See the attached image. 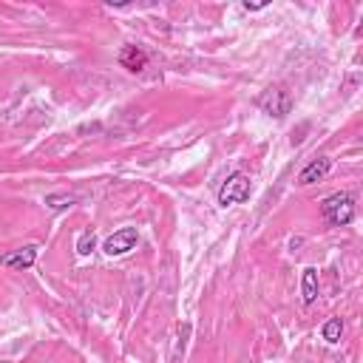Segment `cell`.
I'll use <instances>...</instances> for the list:
<instances>
[{
    "instance_id": "8992f818",
    "label": "cell",
    "mask_w": 363,
    "mask_h": 363,
    "mask_svg": "<svg viewBox=\"0 0 363 363\" xmlns=\"http://www.w3.org/2000/svg\"><path fill=\"white\" fill-rule=\"evenodd\" d=\"M329 170H332V159H329V156H318V159H312V162L298 173V184H315V182H320Z\"/></svg>"
},
{
    "instance_id": "52a82bcc",
    "label": "cell",
    "mask_w": 363,
    "mask_h": 363,
    "mask_svg": "<svg viewBox=\"0 0 363 363\" xmlns=\"http://www.w3.org/2000/svg\"><path fill=\"white\" fill-rule=\"evenodd\" d=\"M116 60H119L122 68H128V71H133V74L145 71V65H147V54H145L139 45H125Z\"/></svg>"
},
{
    "instance_id": "8fae6325",
    "label": "cell",
    "mask_w": 363,
    "mask_h": 363,
    "mask_svg": "<svg viewBox=\"0 0 363 363\" xmlns=\"http://www.w3.org/2000/svg\"><path fill=\"white\" fill-rule=\"evenodd\" d=\"M94 247H96V233H94V230H85V233L77 238V252H79V255H91Z\"/></svg>"
},
{
    "instance_id": "7a4b0ae2",
    "label": "cell",
    "mask_w": 363,
    "mask_h": 363,
    "mask_svg": "<svg viewBox=\"0 0 363 363\" xmlns=\"http://www.w3.org/2000/svg\"><path fill=\"white\" fill-rule=\"evenodd\" d=\"M258 108L272 119H284L292 111V91L286 85H269L267 91H261Z\"/></svg>"
},
{
    "instance_id": "ba28073f",
    "label": "cell",
    "mask_w": 363,
    "mask_h": 363,
    "mask_svg": "<svg viewBox=\"0 0 363 363\" xmlns=\"http://www.w3.org/2000/svg\"><path fill=\"white\" fill-rule=\"evenodd\" d=\"M301 295H303V303L312 306L318 301V269L315 267H306L303 275H301Z\"/></svg>"
},
{
    "instance_id": "30bf717a",
    "label": "cell",
    "mask_w": 363,
    "mask_h": 363,
    "mask_svg": "<svg viewBox=\"0 0 363 363\" xmlns=\"http://www.w3.org/2000/svg\"><path fill=\"white\" fill-rule=\"evenodd\" d=\"M77 201V196H71V193H48L45 196V204L51 207V210H62V207H71Z\"/></svg>"
},
{
    "instance_id": "7c38bea8",
    "label": "cell",
    "mask_w": 363,
    "mask_h": 363,
    "mask_svg": "<svg viewBox=\"0 0 363 363\" xmlns=\"http://www.w3.org/2000/svg\"><path fill=\"white\" fill-rule=\"evenodd\" d=\"M187 335H190V323H184V326L179 329V343H176V352H173L170 363H179V354H184V343H187Z\"/></svg>"
},
{
    "instance_id": "5b68a950",
    "label": "cell",
    "mask_w": 363,
    "mask_h": 363,
    "mask_svg": "<svg viewBox=\"0 0 363 363\" xmlns=\"http://www.w3.org/2000/svg\"><path fill=\"white\" fill-rule=\"evenodd\" d=\"M37 255H40V247L37 244H26L20 250H11V252L0 255V264L9 267V269H28V267H34Z\"/></svg>"
},
{
    "instance_id": "9c48e42d",
    "label": "cell",
    "mask_w": 363,
    "mask_h": 363,
    "mask_svg": "<svg viewBox=\"0 0 363 363\" xmlns=\"http://www.w3.org/2000/svg\"><path fill=\"white\" fill-rule=\"evenodd\" d=\"M320 335H323V340H326V343H337V340H340V335H343V320H340V318H329V320L323 323Z\"/></svg>"
},
{
    "instance_id": "277c9868",
    "label": "cell",
    "mask_w": 363,
    "mask_h": 363,
    "mask_svg": "<svg viewBox=\"0 0 363 363\" xmlns=\"http://www.w3.org/2000/svg\"><path fill=\"white\" fill-rule=\"evenodd\" d=\"M136 244H139V233H136V227H122V230H116L113 235L105 238L102 250H105V255L113 258V255H125V252H130Z\"/></svg>"
},
{
    "instance_id": "3957f363",
    "label": "cell",
    "mask_w": 363,
    "mask_h": 363,
    "mask_svg": "<svg viewBox=\"0 0 363 363\" xmlns=\"http://www.w3.org/2000/svg\"><path fill=\"white\" fill-rule=\"evenodd\" d=\"M250 193H252L250 176H247V173H241V170H235V173H230V176H227V182L218 187V204H221V207L241 204V201H247V199H250Z\"/></svg>"
},
{
    "instance_id": "6da1fadb",
    "label": "cell",
    "mask_w": 363,
    "mask_h": 363,
    "mask_svg": "<svg viewBox=\"0 0 363 363\" xmlns=\"http://www.w3.org/2000/svg\"><path fill=\"white\" fill-rule=\"evenodd\" d=\"M320 216L329 227H346L354 218V196L346 193V190L326 196L323 204H320Z\"/></svg>"
},
{
    "instance_id": "4fadbf2b",
    "label": "cell",
    "mask_w": 363,
    "mask_h": 363,
    "mask_svg": "<svg viewBox=\"0 0 363 363\" xmlns=\"http://www.w3.org/2000/svg\"><path fill=\"white\" fill-rule=\"evenodd\" d=\"M267 6H269L267 0H264V3H250V0H247V3H241V9H244V11H261V9H267Z\"/></svg>"
}]
</instances>
